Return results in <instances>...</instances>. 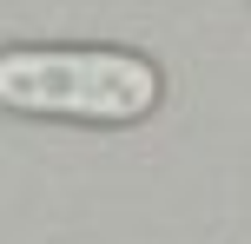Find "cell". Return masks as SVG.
<instances>
[{"instance_id": "cell-1", "label": "cell", "mask_w": 251, "mask_h": 244, "mask_svg": "<svg viewBox=\"0 0 251 244\" xmlns=\"http://www.w3.org/2000/svg\"><path fill=\"white\" fill-rule=\"evenodd\" d=\"M159 92H165L159 66L126 46H7L0 53V106L20 119L132 126L159 106Z\"/></svg>"}]
</instances>
